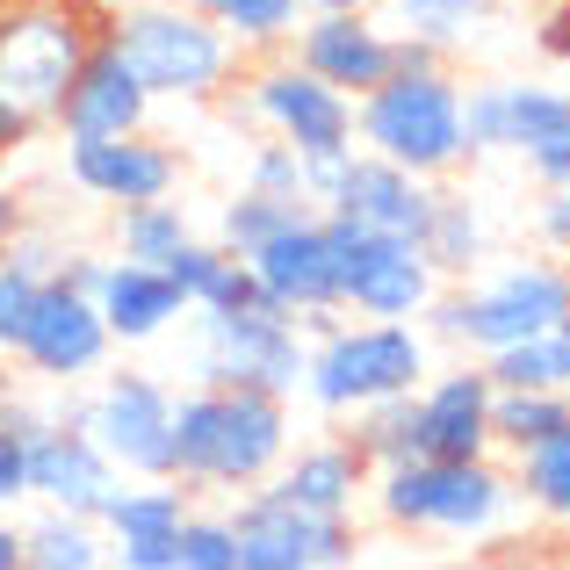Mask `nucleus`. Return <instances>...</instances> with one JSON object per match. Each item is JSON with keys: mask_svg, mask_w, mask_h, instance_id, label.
Returning <instances> with one entry per match:
<instances>
[{"mask_svg": "<svg viewBox=\"0 0 570 570\" xmlns=\"http://www.w3.org/2000/svg\"><path fill=\"white\" fill-rule=\"evenodd\" d=\"M542 51H549V58H563V66H570V0H563L557 14H542Z\"/></svg>", "mask_w": 570, "mask_h": 570, "instance_id": "37998d69", "label": "nucleus"}, {"mask_svg": "<svg viewBox=\"0 0 570 570\" xmlns=\"http://www.w3.org/2000/svg\"><path fill=\"white\" fill-rule=\"evenodd\" d=\"M491 368L476 354H462L455 368L419 383V455H448V462H470V455H499L491 441Z\"/></svg>", "mask_w": 570, "mask_h": 570, "instance_id": "6ab92c4d", "label": "nucleus"}, {"mask_svg": "<svg viewBox=\"0 0 570 570\" xmlns=\"http://www.w3.org/2000/svg\"><path fill=\"white\" fill-rule=\"evenodd\" d=\"M563 528H570V513H563Z\"/></svg>", "mask_w": 570, "mask_h": 570, "instance_id": "8fccbe9b", "label": "nucleus"}, {"mask_svg": "<svg viewBox=\"0 0 570 570\" xmlns=\"http://www.w3.org/2000/svg\"><path fill=\"white\" fill-rule=\"evenodd\" d=\"M354 448L368 455V470H390V462L419 455V390H397V397H376L354 412Z\"/></svg>", "mask_w": 570, "mask_h": 570, "instance_id": "c756f323", "label": "nucleus"}, {"mask_svg": "<svg viewBox=\"0 0 570 570\" xmlns=\"http://www.w3.org/2000/svg\"><path fill=\"white\" fill-rule=\"evenodd\" d=\"M95 37L101 22L87 14V0H0V95L51 130Z\"/></svg>", "mask_w": 570, "mask_h": 570, "instance_id": "0eeeda50", "label": "nucleus"}, {"mask_svg": "<svg viewBox=\"0 0 570 570\" xmlns=\"http://www.w3.org/2000/svg\"><path fill=\"white\" fill-rule=\"evenodd\" d=\"M37 289H43V275H29L22 261L0 253V362H14V340H22L29 311H37Z\"/></svg>", "mask_w": 570, "mask_h": 570, "instance_id": "c9c22d12", "label": "nucleus"}, {"mask_svg": "<svg viewBox=\"0 0 570 570\" xmlns=\"http://www.w3.org/2000/svg\"><path fill=\"white\" fill-rule=\"evenodd\" d=\"M354 145L397 159L419 181H448L470 167V124H462V80L448 66L390 72L383 87L354 95Z\"/></svg>", "mask_w": 570, "mask_h": 570, "instance_id": "423d86ee", "label": "nucleus"}, {"mask_svg": "<svg viewBox=\"0 0 570 570\" xmlns=\"http://www.w3.org/2000/svg\"><path fill=\"white\" fill-rule=\"evenodd\" d=\"M304 209H318V203H304V195H267V188H238L232 203L217 209V246L253 253L261 238H275L282 224H296Z\"/></svg>", "mask_w": 570, "mask_h": 570, "instance_id": "72a5a7b5", "label": "nucleus"}, {"mask_svg": "<svg viewBox=\"0 0 570 570\" xmlns=\"http://www.w3.org/2000/svg\"><path fill=\"white\" fill-rule=\"evenodd\" d=\"M181 238H195V217H188V203H174V195L116 209V253H130V261H167Z\"/></svg>", "mask_w": 570, "mask_h": 570, "instance_id": "2f4dec72", "label": "nucleus"}, {"mask_svg": "<svg viewBox=\"0 0 570 570\" xmlns=\"http://www.w3.org/2000/svg\"><path fill=\"white\" fill-rule=\"evenodd\" d=\"M246 188H267V195H304V153H296V145H282V138L253 145V159H246ZM304 203H311V195H304Z\"/></svg>", "mask_w": 570, "mask_h": 570, "instance_id": "e433bc0d", "label": "nucleus"}, {"mask_svg": "<svg viewBox=\"0 0 570 570\" xmlns=\"http://www.w3.org/2000/svg\"><path fill=\"white\" fill-rule=\"evenodd\" d=\"M22 499H29V441L0 426V513H14Z\"/></svg>", "mask_w": 570, "mask_h": 570, "instance_id": "58836bf2", "label": "nucleus"}, {"mask_svg": "<svg viewBox=\"0 0 570 570\" xmlns=\"http://www.w3.org/2000/svg\"><path fill=\"white\" fill-rule=\"evenodd\" d=\"M267 491H282L289 505L325 520H354L368 499V455L347 441V433H325V441H289V455L275 462Z\"/></svg>", "mask_w": 570, "mask_h": 570, "instance_id": "5701e85b", "label": "nucleus"}, {"mask_svg": "<svg viewBox=\"0 0 570 570\" xmlns=\"http://www.w3.org/2000/svg\"><path fill=\"white\" fill-rule=\"evenodd\" d=\"M570 419V390H491V441L513 455V448L542 441V433H557Z\"/></svg>", "mask_w": 570, "mask_h": 570, "instance_id": "473e14b6", "label": "nucleus"}, {"mask_svg": "<svg viewBox=\"0 0 570 570\" xmlns=\"http://www.w3.org/2000/svg\"><path fill=\"white\" fill-rule=\"evenodd\" d=\"M80 426L124 476H174V383L145 368H101L80 383Z\"/></svg>", "mask_w": 570, "mask_h": 570, "instance_id": "9d476101", "label": "nucleus"}, {"mask_svg": "<svg viewBox=\"0 0 570 570\" xmlns=\"http://www.w3.org/2000/svg\"><path fill=\"white\" fill-rule=\"evenodd\" d=\"M232 528H238V570H340L362 549L354 542V520L304 513V505H289L267 484L238 491Z\"/></svg>", "mask_w": 570, "mask_h": 570, "instance_id": "ddd939ff", "label": "nucleus"}, {"mask_svg": "<svg viewBox=\"0 0 570 570\" xmlns=\"http://www.w3.org/2000/svg\"><path fill=\"white\" fill-rule=\"evenodd\" d=\"M534 238L542 253H557L570 267V188H542V209H534Z\"/></svg>", "mask_w": 570, "mask_h": 570, "instance_id": "4c0bfd02", "label": "nucleus"}, {"mask_svg": "<svg viewBox=\"0 0 570 570\" xmlns=\"http://www.w3.org/2000/svg\"><path fill=\"white\" fill-rule=\"evenodd\" d=\"M397 66L404 72H433V66H448V51H441V43H426V37H397Z\"/></svg>", "mask_w": 570, "mask_h": 570, "instance_id": "79ce46f5", "label": "nucleus"}, {"mask_svg": "<svg viewBox=\"0 0 570 570\" xmlns=\"http://www.w3.org/2000/svg\"><path fill=\"white\" fill-rule=\"evenodd\" d=\"M101 563H109V534L95 513L43 505L37 520H22V570H101Z\"/></svg>", "mask_w": 570, "mask_h": 570, "instance_id": "a878e982", "label": "nucleus"}, {"mask_svg": "<svg viewBox=\"0 0 570 570\" xmlns=\"http://www.w3.org/2000/svg\"><path fill=\"white\" fill-rule=\"evenodd\" d=\"M289 404L296 397H275V390H174V476L188 491H232V499L267 484L296 441Z\"/></svg>", "mask_w": 570, "mask_h": 570, "instance_id": "f257e3e1", "label": "nucleus"}, {"mask_svg": "<svg viewBox=\"0 0 570 570\" xmlns=\"http://www.w3.org/2000/svg\"><path fill=\"white\" fill-rule=\"evenodd\" d=\"M528 174L542 188H570V130H557V138L534 145V153H528Z\"/></svg>", "mask_w": 570, "mask_h": 570, "instance_id": "ea45409f", "label": "nucleus"}, {"mask_svg": "<svg viewBox=\"0 0 570 570\" xmlns=\"http://www.w3.org/2000/svg\"><path fill=\"white\" fill-rule=\"evenodd\" d=\"M95 311L109 318V340L116 347H153L167 340L174 325H188V289L167 275L159 261H130V253H101L95 282H87Z\"/></svg>", "mask_w": 570, "mask_h": 570, "instance_id": "dca6fc26", "label": "nucleus"}, {"mask_svg": "<svg viewBox=\"0 0 570 570\" xmlns=\"http://www.w3.org/2000/svg\"><path fill=\"white\" fill-rule=\"evenodd\" d=\"M325 217V238H333V275H340V304L354 318H426V304L448 289L441 267L419 253V238L397 232H368L354 217Z\"/></svg>", "mask_w": 570, "mask_h": 570, "instance_id": "1a4fd4ad", "label": "nucleus"}, {"mask_svg": "<svg viewBox=\"0 0 570 570\" xmlns=\"http://www.w3.org/2000/svg\"><path fill=\"white\" fill-rule=\"evenodd\" d=\"M116 462L95 448V433L80 419H51L43 433H29V499L58 505V513H101V499L116 491Z\"/></svg>", "mask_w": 570, "mask_h": 570, "instance_id": "4be33fe9", "label": "nucleus"}, {"mask_svg": "<svg viewBox=\"0 0 570 570\" xmlns=\"http://www.w3.org/2000/svg\"><path fill=\"white\" fill-rule=\"evenodd\" d=\"M66 181L87 203H153V195L181 188V153L153 130H116V138H72L66 145Z\"/></svg>", "mask_w": 570, "mask_h": 570, "instance_id": "4468645a", "label": "nucleus"}, {"mask_svg": "<svg viewBox=\"0 0 570 570\" xmlns=\"http://www.w3.org/2000/svg\"><path fill=\"white\" fill-rule=\"evenodd\" d=\"M116 340H109V318L95 311V296L66 275H43L37 289V311H29L22 340H14V368L37 383H58V390H80L109 368Z\"/></svg>", "mask_w": 570, "mask_h": 570, "instance_id": "f8f14e48", "label": "nucleus"}, {"mask_svg": "<svg viewBox=\"0 0 570 570\" xmlns=\"http://www.w3.org/2000/svg\"><path fill=\"white\" fill-rule=\"evenodd\" d=\"M557 318H570V267L549 253V261H499L476 267L470 282H448L426 304V333L448 340V347L491 362L513 340L549 333Z\"/></svg>", "mask_w": 570, "mask_h": 570, "instance_id": "7ed1b4c3", "label": "nucleus"}, {"mask_svg": "<svg viewBox=\"0 0 570 570\" xmlns=\"http://www.w3.org/2000/svg\"><path fill=\"white\" fill-rule=\"evenodd\" d=\"M513 484H520V505H534V513L549 520L570 513V419L542 441L513 448Z\"/></svg>", "mask_w": 570, "mask_h": 570, "instance_id": "c85d7f7f", "label": "nucleus"}, {"mask_svg": "<svg viewBox=\"0 0 570 570\" xmlns=\"http://www.w3.org/2000/svg\"><path fill=\"white\" fill-rule=\"evenodd\" d=\"M246 267L261 275L267 304L289 311L296 325H304L311 311H347V304H340V275H333V238H325L318 209H304V217L282 224L275 238H261V246L246 253Z\"/></svg>", "mask_w": 570, "mask_h": 570, "instance_id": "f3484780", "label": "nucleus"}, {"mask_svg": "<svg viewBox=\"0 0 570 570\" xmlns=\"http://www.w3.org/2000/svg\"><path fill=\"white\" fill-rule=\"evenodd\" d=\"M238 51H282L304 22V0H195Z\"/></svg>", "mask_w": 570, "mask_h": 570, "instance_id": "7c9ffc66", "label": "nucleus"}, {"mask_svg": "<svg viewBox=\"0 0 570 570\" xmlns=\"http://www.w3.org/2000/svg\"><path fill=\"white\" fill-rule=\"evenodd\" d=\"M433 376V347L419 318H333L325 333H311L304 354V390L296 397L325 419H354L362 404L419 390Z\"/></svg>", "mask_w": 570, "mask_h": 570, "instance_id": "39448f33", "label": "nucleus"}, {"mask_svg": "<svg viewBox=\"0 0 570 570\" xmlns=\"http://www.w3.org/2000/svg\"><path fill=\"white\" fill-rule=\"evenodd\" d=\"M195 513V491L181 476H116V491L101 499V534L109 542H138V534H181Z\"/></svg>", "mask_w": 570, "mask_h": 570, "instance_id": "b1692460", "label": "nucleus"}, {"mask_svg": "<svg viewBox=\"0 0 570 570\" xmlns=\"http://www.w3.org/2000/svg\"><path fill=\"white\" fill-rule=\"evenodd\" d=\"M188 333V383H217V390H275L296 397L304 390V325L275 304L253 311H195Z\"/></svg>", "mask_w": 570, "mask_h": 570, "instance_id": "6e6552de", "label": "nucleus"}, {"mask_svg": "<svg viewBox=\"0 0 570 570\" xmlns=\"http://www.w3.org/2000/svg\"><path fill=\"white\" fill-rule=\"evenodd\" d=\"M484 368H491V383H505V390H570V318H557L534 340L499 347Z\"/></svg>", "mask_w": 570, "mask_h": 570, "instance_id": "cd10ccee", "label": "nucleus"}, {"mask_svg": "<svg viewBox=\"0 0 570 570\" xmlns=\"http://www.w3.org/2000/svg\"><path fill=\"white\" fill-rule=\"evenodd\" d=\"M0 390H8V362H0Z\"/></svg>", "mask_w": 570, "mask_h": 570, "instance_id": "09e8293b", "label": "nucleus"}, {"mask_svg": "<svg viewBox=\"0 0 570 570\" xmlns=\"http://www.w3.org/2000/svg\"><path fill=\"white\" fill-rule=\"evenodd\" d=\"M419 253L441 267V282H470L476 267L491 261L484 203H476V195H455V188H433V217H426V232H419Z\"/></svg>", "mask_w": 570, "mask_h": 570, "instance_id": "393cba45", "label": "nucleus"}, {"mask_svg": "<svg viewBox=\"0 0 570 570\" xmlns=\"http://www.w3.org/2000/svg\"><path fill=\"white\" fill-rule=\"evenodd\" d=\"M333 8H376V0H304V14H333Z\"/></svg>", "mask_w": 570, "mask_h": 570, "instance_id": "49530a36", "label": "nucleus"}, {"mask_svg": "<svg viewBox=\"0 0 570 570\" xmlns=\"http://www.w3.org/2000/svg\"><path fill=\"white\" fill-rule=\"evenodd\" d=\"M462 124H470V159H484V153L528 159L542 138L570 130V116H563V87H542V80H476V87H462Z\"/></svg>", "mask_w": 570, "mask_h": 570, "instance_id": "a211bd4d", "label": "nucleus"}, {"mask_svg": "<svg viewBox=\"0 0 570 570\" xmlns=\"http://www.w3.org/2000/svg\"><path fill=\"white\" fill-rule=\"evenodd\" d=\"M181 570H238L232 513H188L181 520Z\"/></svg>", "mask_w": 570, "mask_h": 570, "instance_id": "f704fd0d", "label": "nucleus"}, {"mask_svg": "<svg viewBox=\"0 0 570 570\" xmlns=\"http://www.w3.org/2000/svg\"><path fill=\"white\" fill-rule=\"evenodd\" d=\"M238 101H246V116L267 130V138L296 145L304 159L311 153H347V145H354V95L325 87L289 43H282L275 58H261V66L238 80Z\"/></svg>", "mask_w": 570, "mask_h": 570, "instance_id": "9b49d317", "label": "nucleus"}, {"mask_svg": "<svg viewBox=\"0 0 570 570\" xmlns=\"http://www.w3.org/2000/svg\"><path fill=\"white\" fill-rule=\"evenodd\" d=\"M563 116H570V80H563Z\"/></svg>", "mask_w": 570, "mask_h": 570, "instance_id": "de8ad7c7", "label": "nucleus"}, {"mask_svg": "<svg viewBox=\"0 0 570 570\" xmlns=\"http://www.w3.org/2000/svg\"><path fill=\"white\" fill-rule=\"evenodd\" d=\"M14 224H22V203H14V195H8V188H0V238H8V232H14Z\"/></svg>", "mask_w": 570, "mask_h": 570, "instance_id": "a18cd8bd", "label": "nucleus"}, {"mask_svg": "<svg viewBox=\"0 0 570 570\" xmlns=\"http://www.w3.org/2000/svg\"><path fill=\"white\" fill-rule=\"evenodd\" d=\"M101 37L124 51V66L138 72V87L153 101H217L238 80V43L209 22L203 8L181 0H130L101 22Z\"/></svg>", "mask_w": 570, "mask_h": 570, "instance_id": "20e7f679", "label": "nucleus"}, {"mask_svg": "<svg viewBox=\"0 0 570 570\" xmlns=\"http://www.w3.org/2000/svg\"><path fill=\"white\" fill-rule=\"evenodd\" d=\"M376 14L390 37H426L441 51H462L499 14V0H376Z\"/></svg>", "mask_w": 570, "mask_h": 570, "instance_id": "bb28decb", "label": "nucleus"}, {"mask_svg": "<svg viewBox=\"0 0 570 570\" xmlns=\"http://www.w3.org/2000/svg\"><path fill=\"white\" fill-rule=\"evenodd\" d=\"M0 570H22V528L0 513Z\"/></svg>", "mask_w": 570, "mask_h": 570, "instance_id": "c03bdc74", "label": "nucleus"}, {"mask_svg": "<svg viewBox=\"0 0 570 570\" xmlns=\"http://www.w3.org/2000/svg\"><path fill=\"white\" fill-rule=\"evenodd\" d=\"M37 116H29V109H14V101L8 95H0V159H22L29 153V145H37Z\"/></svg>", "mask_w": 570, "mask_h": 570, "instance_id": "a19ab883", "label": "nucleus"}, {"mask_svg": "<svg viewBox=\"0 0 570 570\" xmlns=\"http://www.w3.org/2000/svg\"><path fill=\"white\" fill-rule=\"evenodd\" d=\"M289 51L318 72L340 95H368L397 72V37L383 29L376 8H333V14H304L289 37Z\"/></svg>", "mask_w": 570, "mask_h": 570, "instance_id": "2eb2a0df", "label": "nucleus"}, {"mask_svg": "<svg viewBox=\"0 0 570 570\" xmlns=\"http://www.w3.org/2000/svg\"><path fill=\"white\" fill-rule=\"evenodd\" d=\"M153 109H159V101L138 87V72L124 66V51H116L109 37H95V51L80 58L66 101H58L51 130L66 145L72 138H116V130H145V124H153Z\"/></svg>", "mask_w": 570, "mask_h": 570, "instance_id": "aec40b11", "label": "nucleus"}, {"mask_svg": "<svg viewBox=\"0 0 570 570\" xmlns=\"http://www.w3.org/2000/svg\"><path fill=\"white\" fill-rule=\"evenodd\" d=\"M368 513L397 534H441V542H491L513 528L520 484L491 455H404L390 470H368Z\"/></svg>", "mask_w": 570, "mask_h": 570, "instance_id": "f03ea898", "label": "nucleus"}, {"mask_svg": "<svg viewBox=\"0 0 570 570\" xmlns=\"http://www.w3.org/2000/svg\"><path fill=\"white\" fill-rule=\"evenodd\" d=\"M433 188H441V181H419V174L397 167V159L362 153V145H354L347 167H340V181H333V195H325L318 209L354 217V224H368V232L419 238V232H426V217H433Z\"/></svg>", "mask_w": 570, "mask_h": 570, "instance_id": "412c9836", "label": "nucleus"}]
</instances>
